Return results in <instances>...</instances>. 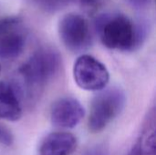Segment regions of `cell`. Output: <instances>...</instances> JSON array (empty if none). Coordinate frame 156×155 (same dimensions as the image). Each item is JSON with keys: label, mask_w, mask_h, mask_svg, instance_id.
Here are the masks:
<instances>
[{"label": "cell", "mask_w": 156, "mask_h": 155, "mask_svg": "<svg viewBox=\"0 0 156 155\" xmlns=\"http://www.w3.org/2000/svg\"><path fill=\"white\" fill-rule=\"evenodd\" d=\"M96 29L104 47L130 52L139 48L146 37L144 26L122 14H104L97 17Z\"/></svg>", "instance_id": "obj_1"}, {"label": "cell", "mask_w": 156, "mask_h": 155, "mask_svg": "<svg viewBox=\"0 0 156 155\" xmlns=\"http://www.w3.org/2000/svg\"><path fill=\"white\" fill-rule=\"evenodd\" d=\"M60 68L61 57L56 49L43 47L36 50L18 69L22 80V83H18L24 97L26 94L30 96L31 92H37L52 81L58 74Z\"/></svg>", "instance_id": "obj_2"}, {"label": "cell", "mask_w": 156, "mask_h": 155, "mask_svg": "<svg viewBox=\"0 0 156 155\" xmlns=\"http://www.w3.org/2000/svg\"><path fill=\"white\" fill-rule=\"evenodd\" d=\"M126 103L124 91L117 87L104 88L97 91L90 103L88 126L91 132H102L117 118Z\"/></svg>", "instance_id": "obj_3"}, {"label": "cell", "mask_w": 156, "mask_h": 155, "mask_svg": "<svg viewBox=\"0 0 156 155\" xmlns=\"http://www.w3.org/2000/svg\"><path fill=\"white\" fill-rule=\"evenodd\" d=\"M73 78L81 90L97 92L107 87L110 73L99 59L84 54L80 56L74 63Z\"/></svg>", "instance_id": "obj_4"}, {"label": "cell", "mask_w": 156, "mask_h": 155, "mask_svg": "<svg viewBox=\"0 0 156 155\" xmlns=\"http://www.w3.org/2000/svg\"><path fill=\"white\" fill-rule=\"evenodd\" d=\"M61 42L72 52L86 50L91 44V32L88 20L77 13L63 16L58 26Z\"/></svg>", "instance_id": "obj_5"}, {"label": "cell", "mask_w": 156, "mask_h": 155, "mask_svg": "<svg viewBox=\"0 0 156 155\" xmlns=\"http://www.w3.org/2000/svg\"><path fill=\"white\" fill-rule=\"evenodd\" d=\"M27 30L18 16L0 18V58L12 60L19 58L26 49Z\"/></svg>", "instance_id": "obj_6"}, {"label": "cell", "mask_w": 156, "mask_h": 155, "mask_svg": "<svg viewBox=\"0 0 156 155\" xmlns=\"http://www.w3.org/2000/svg\"><path fill=\"white\" fill-rule=\"evenodd\" d=\"M85 110L75 98L63 97L55 100L50 109L52 124L60 129H72L83 119Z\"/></svg>", "instance_id": "obj_7"}, {"label": "cell", "mask_w": 156, "mask_h": 155, "mask_svg": "<svg viewBox=\"0 0 156 155\" xmlns=\"http://www.w3.org/2000/svg\"><path fill=\"white\" fill-rule=\"evenodd\" d=\"M24 93L18 82L0 80V120L16 122L23 115Z\"/></svg>", "instance_id": "obj_8"}, {"label": "cell", "mask_w": 156, "mask_h": 155, "mask_svg": "<svg viewBox=\"0 0 156 155\" xmlns=\"http://www.w3.org/2000/svg\"><path fill=\"white\" fill-rule=\"evenodd\" d=\"M76 137L66 132L48 134L41 143L39 155H70L77 148Z\"/></svg>", "instance_id": "obj_9"}, {"label": "cell", "mask_w": 156, "mask_h": 155, "mask_svg": "<svg viewBox=\"0 0 156 155\" xmlns=\"http://www.w3.org/2000/svg\"><path fill=\"white\" fill-rule=\"evenodd\" d=\"M38 9L47 13H55L67 7L74 0H28Z\"/></svg>", "instance_id": "obj_10"}, {"label": "cell", "mask_w": 156, "mask_h": 155, "mask_svg": "<svg viewBox=\"0 0 156 155\" xmlns=\"http://www.w3.org/2000/svg\"><path fill=\"white\" fill-rule=\"evenodd\" d=\"M14 143V136L11 131L5 125L0 124V144L4 146H11Z\"/></svg>", "instance_id": "obj_11"}, {"label": "cell", "mask_w": 156, "mask_h": 155, "mask_svg": "<svg viewBox=\"0 0 156 155\" xmlns=\"http://www.w3.org/2000/svg\"><path fill=\"white\" fill-rule=\"evenodd\" d=\"M132 7L135 9H144L147 8L152 0H125Z\"/></svg>", "instance_id": "obj_12"}, {"label": "cell", "mask_w": 156, "mask_h": 155, "mask_svg": "<svg viewBox=\"0 0 156 155\" xmlns=\"http://www.w3.org/2000/svg\"><path fill=\"white\" fill-rule=\"evenodd\" d=\"M80 1L84 6L88 8H96L102 3V0H80Z\"/></svg>", "instance_id": "obj_13"}, {"label": "cell", "mask_w": 156, "mask_h": 155, "mask_svg": "<svg viewBox=\"0 0 156 155\" xmlns=\"http://www.w3.org/2000/svg\"><path fill=\"white\" fill-rule=\"evenodd\" d=\"M129 155H133V153H130V154H129Z\"/></svg>", "instance_id": "obj_14"}, {"label": "cell", "mask_w": 156, "mask_h": 155, "mask_svg": "<svg viewBox=\"0 0 156 155\" xmlns=\"http://www.w3.org/2000/svg\"><path fill=\"white\" fill-rule=\"evenodd\" d=\"M0 70H1V66H0Z\"/></svg>", "instance_id": "obj_15"}]
</instances>
